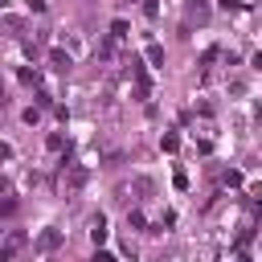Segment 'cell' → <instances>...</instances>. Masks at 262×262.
<instances>
[{
	"mask_svg": "<svg viewBox=\"0 0 262 262\" xmlns=\"http://www.w3.org/2000/svg\"><path fill=\"white\" fill-rule=\"evenodd\" d=\"M49 61H53V66H57V70H66V66H70V57H66V53H61V49H53V53H49Z\"/></svg>",
	"mask_w": 262,
	"mask_h": 262,
	"instance_id": "6da1fadb",
	"label": "cell"
},
{
	"mask_svg": "<svg viewBox=\"0 0 262 262\" xmlns=\"http://www.w3.org/2000/svg\"><path fill=\"white\" fill-rule=\"evenodd\" d=\"M135 192H139V196H151V180L139 176V180H135Z\"/></svg>",
	"mask_w": 262,
	"mask_h": 262,
	"instance_id": "7a4b0ae2",
	"label": "cell"
},
{
	"mask_svg": "<svg viewBox=\"0 0 262 262\" xmlns=\"http://www.w3.org/2000/svg\"><path fill=\"white\" fill-rule=\"evenodd\" d=\"M61 242V233H41V250H53Z\"/></svg>",
	"mask_w": 262,
	"mask_h": 262,
	"instance_id": "3957f363",
	"label": "cell"
},
{
	"mask_svg": "<svg viewBox=\"0 0 262 262\" xmlns=\"http://www.w3.org/2000/svg\"><path fill=\"white\" fill-rule=\"evenodd\" d=\"M16 250H20V237H12V242H8V246H0V258H12V254H16Z\"/></svg>",
	"mask_w": 262,
	"mask_h": 262,
	"instance_id": "277c9868",
	"label": "cell"
},
{
	"mask_svg": "<svg viewBox=\"0 0 262 262\" xmlns=\"http://www.w3.org/2000/svg\"><path fill=\"white\" fill-rule=\"evenodd\" d=\"M0 8H4V0H0Z\"/></svg>",
	"mask_w": 262,
	"mask_h": 262,
	"instance_id": "5b68a950",
	"label": "cell"
}]
</instances>
